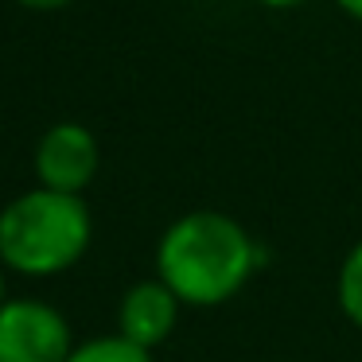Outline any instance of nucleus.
<instances>
[{
    "mask_svg": "<svg viewBox=\"0 0 362 362\" xmlns=\"http://www.w3.org/2000/svg\"><path fill=\"white\" fill-rule=\"evenodd\" d=\"M94 218L82 195L35 187L0 211V265L24 276H55L90 250Z\"/></svg>",
    "mask_w": 362,
    "mask_h": 362,
    "instance_id": "nucleus-2",
    "label": "nucleus"
},
{
    "mask_svg": "<svg viewBox=\"0 0 362 362\" xmlns=\"http://www.w3.org/2000/svg\"><path fill=\"white\" fill-rule=\"evenodd\" d=\"M71 323L43 300H8L0 308V362H66Z\"/></svg>",
    "mask_w": 362,
    "mask_h": 362,
    "instance_id": "nucleus-3",
    "label": "nucleus"
},
{
    "mask_svg": "<svg viewBox=\"0 0 362 362\" xmlns=\"http://www.w3.org/2000/svg\"><path fill=\"white\" fill-rule=\"evenodd\" d=\"M66 362H152V351L129 343L125 335H102V339L74 346Z\"/></svg>",
    "mask_w": 362,
    "mask_h": 362,
    "instance_id": "nucleus-6",
    "label": "nucleus"
},
{
    "mask_svg": "<svg viewBox=\"0 0 362 362\" xmlns=\"http://www.w3.org/2000/svg\"><path fill=\"white\" fill-rule=\"evenodd\" d=\"M8 304V296H4V273H0V308Z\"/></svg>",
    "mask_w": 362,
    "mask_h": 362,
    "instance_id": "nucleus-11",
    "label": "nucleus"
},
{
    "mask_svg": "<svg viewBox=\"0 0 362 362\" xmlns=\"http://www.w3.org/2000/svg\"><path fill=\"white\" fill-rule=\"evenodd\" d=\"M257 4H265V8H300L308 0H257Z\"/></svg>",
    "mask_w": 362,
    "mask_h": 362,
    "instance_id": "nucleus-10",
    "label": "nucleus"
},
{
    "mask_svg": "<svg viewBox=\"0 0 362 362\" xmlns=\"http://www.w3.org/2000/svg\"><path fill=\"white\" fill-rule=\"evenodd\" d=\"M335 4H339V12H346L351 20L362 24V0H335Z\"/></svg>",
    "mask_w": 362,
    "mask_h": 362,
    "instance_id": "nucleus-9",
    "label": "nucleus"
},
{
    "mask_svg": "<svg viewBox=\"0 0 362 362\" xmlns=\"http://www.w3.org/2000/svg\"><path fill=\"white\" fill-rule=\"evenodd\" d=\"M335 296H339V308H343L346 320H351L354 327H362V242L354 245L343 257V265H339Z\"/></svg>",
    "mask_w": 362,
    "mask_h": 362,
    "instance_id": "nucleus-7",
    "label": "nucleus"
},
{
    "mask_svg": "<svg viewBox=\"0 0 362 362\" xmlns=\"http://www.w3.org/2000/svg\"><path fill=\"white\" fill-rule=\"evenodd\" d=\"M24 8H35V12H55V8H66L71 0H16Z\"/></svg>",
    "mask_w": 362,
    "mask_h": 362,
    "instance_id": "nucleus-8",
    "label": "nucleus"
},
{
    "mask_svg": "<svg viewBox=\"0 0 362 362\" xmlns=\"http://www.w3.org/2000/svg\"><path fill=\"white\" fill-rule=\"evenodd\" d=\"M98 164H102L98 136L78 121H59L35 144V180L47 191L82 195L94 183Z\"/></svg>",
    "mask_w": 362,
    "mask_h": 362,
    "instance_id": "nucleus-4",
    "label": "nucleus"
},
{
    "mask_svg": "<svg viewBox=\"0 0 362 362\" xmlns=\"http://www.w3.org/2000/svg\"><path fill=\"white\" fill-rule=\"evenodd\" d=\"M257 269V245L238 218L222 211H191L164 230L156 273L191 308H218L245 288Z\"/></svg>",
    "mask_w": 362,
    "mask_h": 362,
    "instance_id": "nucleus-1",
    "label": "nucleus"
},
{
    "mask_svg": "<svg viewBox=\"0 0 362 362\" xmlns=\"http://www.w3.org/2000/svg\"><path fill=\"white\" fill-rule=\"evenodd\" d=\"M175 320H180V296L156 276V281L133 284L121 296L117 335H125L129 343L152 351V346H160L175 331Z\"/></svg>",
    "mask_w": 362,
    "mask_h": 362,
    "instance_id": "nucleus-5",
    "label": "nucleus"
}]
</instances>
